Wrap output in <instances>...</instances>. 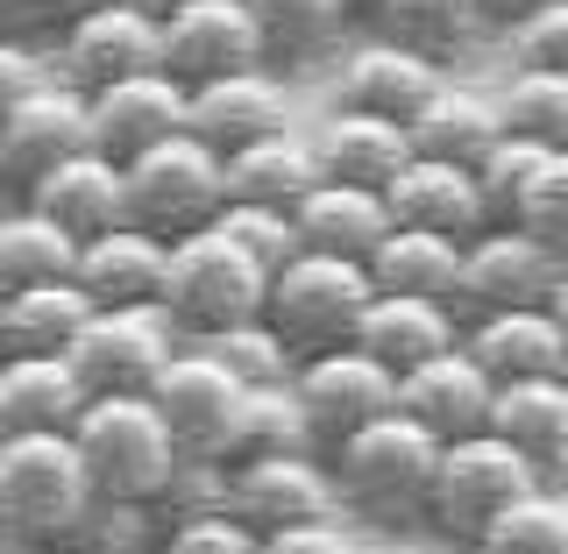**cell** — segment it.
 Segmentation results:
<instances>
[{
	"label": "cell",
	"mask_w": 568,
	"mask_h": 554,
	"mask_svg": "<svg viewBox=\"0 0 568 554\" xmlns=\"http://www.w3.org/2000/svg\"><path fill=\"white\" fill-rule=\"evenodd\" d=\"M156 64H164L178 85L263 64V36H256L248 0H164V8H156Z\"/></svg>",
	"instance_id": "13"
},
{
	"label": "cell",
	"mask_w": 568,
	"mask_h": 554,
	"mask_svg": "<svg viewBox=\"0 0 568 554\" xmlns=\"http://www.w3.org/2000/svg\"><path fill=\"white\" fill-rule=\"evenodd\" d=\"M85 100H93V150H106L114 164H129L135 150H150V142L185 129V85H178L164 64L129 71V79L100 85V93H85Z\"/></svg>",
	"instance_id": "18"
},
{
	"label": "cell",
	"mask_w": 568,
	"mask_h": 554,
	"mask_svg": "<svg viewBox=\"0 0 568 554\" xmlns=\"http://www.w3.org/2000/svg\"><path fill=\"white\" fill-rule=\"evenodd\" d=\"M221 171H227V200H263V207H284V213L320 185L313 135H298V129H277V135H256L242 150H227Z\"/></svg>",
	"instance_id": "28"
},
{
	"label": "cell",
	"mask_w": 568,
	"mask_h": 554,
	"mask_svg": "<svg viewBox=\"0 0 568 554\" xmlns=\"http://www.w3.org/2000/svg\"><path fill=\"white\" fill-rule=\"evenodd\" d=\"M384 207H390V228H426V235H455V242H469L476 228L490 221L484 192H476V171L419 157V150L405 157L398 178L384 185Z\"/></svg>",
	"instance_id": "20"
},
{
	"label": "cell",
	"mask_w": 568,
	"mask_h": 554,
	"mask_svg": "<svg viewBox=\"0 0 568 554\" xmlns=\"http://www.w3.org/2000/svg\"><path fill=\"white\" fill-rule=\"evenodd\" d=\"M484 8H490V22H511V14H526L532 0H484Z\"/></svg>",
	"instance_id": "52"
},
{
	"label": "cell",
	"mask_w": 568,
	"mask_h": 554,
	"mask_svg": "<svg viewBox=\"0 0 568 554\" xmlns=\"http://www.w3.org/2000/svg\"><path fill=\"white\" fill-rule=\"evenodd\" d=\"M355 8H369V0H355Z\"/></svg>",
	"instance_id": "56"
},
{
	"label": "cell",
	"mask_w": 568,
	"mask_h": 554,
	"mask_svg": "<svg viewBox=\"0 0 568 554\" xmlns=\"http://www.w3.org/2000/svg\"><path fill=\"white\" fill-rule=\"evenodd\" d=\"M490 434H505L511 449L532 462L540 484H568V377H561V370H547V377L497 384Z\"/></svg>",
	"instance_id": "22"
},
{
	"label": "cell",
	"mask_w": 568,
	"mask_h": 554,
	"mask_svg": "<svg viewBox=\"0 0 568 554\" xmlns=\"http://www.w3.org/2000/svg\"><path fill=\"white\" fill-rule=\"evenodd\" d=\"M79 150H93V100H85L79 85H64L58 71H50L43 85H29V93L0 114V157H8L14 192H22L29 178H43L50 164L79 157Z\"/></svg>",
	"instance_id": "14"
},
{
	"label": "cell",
	"mask_w": 568,
	"mask_h": 554,
	"mask_svg": "<svg viewBox=\"0 0 568 554\" xmlns=\"http://www.w3.org/2000/svg\"><path fill=\"white\" fill-rule=\"evenodd\" d=\"M213 228L221 235H235L248 256L263 263V271H277L284 256H298V228H292V213L284 207H263V200H227L221 213H213Z\"/></svg>",
	"instance_id": "44"
},
{
	"label": "cell",
	"mask_w": 568,
	"mask_h": 554,
	"mask_svg": "<svg viewBox=\"0 0 568 554\" xmlns=\"http://www.w3.org/2000/svg\"><path fill=\"white\" fill-rule=\"evenodd\" d=\"M369 278L377 292H413V299H448L462 292V242L455 235H426V228H390L369 249Z\"/></svg>",
	"instance_id": "31"
},
{
	"label": "cell",
	"mask_w": 568,
	"mask_h": 554,
	"mask_svg": "<svg viewBox=\"0 0 568 554\" xmlns=\"http://www.w3.org/2000/svg\"><path fill=\"white\" fill-rule=\"evenodd\" d=\"M156 8H164V0H156Z\"/></svg>",
	"instance_id": "58"
},
{
	"label": "cell",
	"mask_w": 568,
	"mask_h": 554,
	"mask_svg": "<svg viewBox=\"0 0 568 554\" xmlns=\"http://www.w3.org/2000/svg\"><path fill=\"white\" fill-rule=\"evenodd\" d=\"M469 554H568V505L555 497V484H532L526 497H511V505L476 533Z\"/></svg>",
	"instance_id": "37"
},
{
	"label": "cell",
	"mask_w": 568,
	"mask_h": 554,
	"mask_svg": "<svg viewBox=\"0 0 568 554\" xmlns=\"http://www.w3.org/2000/svg\"><path fill=\"white\" fill-rule=\"evenodd\" d=\"M462 342V313L448 299H413V292H377L363 313V328H355V349H369L390 377H405V370L434 363L440 349Z\"/></svg>",
	"instance_id": "24"
},
{
	"label": "cell",
	"mask_w": 568,
	"mask_h": 554,
	"mask_svg": "<svg viewBox=\"0 0 568 554\" xmlns=\"http://www.w3.org/2000/svg\"><path fill=\"white\" fill-rule=\"evenodd\" d=\"M43 79H50V64L36 58L29 36H8V29H0V114H8L29 85H43Z\"/></svg>",
	"instance_id": "46"
},
{
	"label": "cell",
	"mask_w": 568,
	"mask_h": 554,
	"mask_svg": "<svg viewBox=\"0 0 568 554\" xmlns=\"http://www.w3.org/2000/svg\"><path fill=\"white\" fill-rule=\"evenodd\" d=\"M490 399H497V384L484 377V363H476L462 342L398 377V413H413L434 441L484 434V426H490Z\"/></svg>",
	"instance_id": "19"
},
{
	"label": "cell",
	"mask_w": 568,
	"mask_h": 554,
	"mask_svg": "<svg viewBox=\"0 0 568 554\" xmlns=\"http://www.w3.org/2000/svg\"><path fill=\"white\" fill-rule=\"evenodd\" d=\"M200 349L213 355V363H227L242 384H284L298 370V349L284 342V334L271 328V320H235V328H213V334H200Z\"/></svg>",
	"instance_id": "39"
},
{
	"label": "cell",
	"mask_w": 568,
	"mask_h": 554,
	"mask_svg": "<svg viewBox=\"0 0 568 554\" xmlns=\"http://www.w3.org/2000/svg\"><path fill=\"white\" fill-rule=\"evenodd\" d=\"M547 313L561 320V334H568V263H561V278H555V292H547Z\"/></svg>",
	"instance_id": "49"
},
{
	"label": "cell",
	"mask_w": 568,
	"mask_h": 554,
	"mask_svg": "<svg viewBox=\"0 0 568 554\" xmlns=\"http://www.w3.org/2000/svg\"><path fill=\"white\" fill-rule=\"evenodd\" d=\"M561 377H568V363H561Z\"/></svg>",
	"instance_id": "57"
},
{
	"label": "cell",
	"mask_w": 568,
	"mask_h": 554,
	"mask_svg": "<svg viewBox=\"0 0 568 554\" xmlns=\"http://www.w3.org/2000/svg\"><path fill=\"white\" fill-rule=\"evenodd\" d=\"M121 185H129V221L150 228V235H192L206 228L213 213L227 207V171H221V150L200 142L192 129H178L150 150H135L121 164Z\"/></svg>",
	"instance_id": "7"
},
{
	"label": "cell",
	"mask_w": 568,
	"mask_h": 554,
	"mask_svg": "<svg viewBox=\"0 0 568 554\" xmlns=\"http://www.w3.org/2000/svg\"><path fill=\"white\" fill-rule=\"evenodd\" d=\"M0 299H8V284H0Z\"/></svg>",
	"instance_id": "55"
},
{
	"label": "cell",
	"mask_w": 568,
	"mask_h": 554,
	"mask_svg": "<svg viewBox=\"0 0 568 554\" xmlns=\"http://www.w3.org/2000/svg\"><path fill=\"white\" fill-rule=\"evenodd\" d=\"M369 14H377V36L426 50L434 64H455L490 29L484 0H369Z\"/></svg>",
	"instance_id": "32"
},
{
	"label": "cell",
	"mask_w": 568,
	"mask_h": 554,
	"mask_svg": "<svg viewBox=\"0 0 568 554\" xmlns=\"http://www.w3.org/2000/svg\"><path fill=\"white\" fill-rule=\"evenodd\" d=\"M292 391H298V413H306V434H313L320 455H327L334 441H348L355 426H369L377 413L398 405V377H390L369 349H355V342L298 355Z\"/></svg>",
	"instance_id": "10"
},
{
	"label": "cell",
	"mask_w": 568,
	"mask_h": 554,
	"mask_svg": "<svg viewBox=\"0 0 568 554\" xmlns=\"http://www.w3.org/2000/svg\"><path fill=\"white\" fill-rule=\"evenodd\" d=\"M185 129L213 142V150H242L256 135H277L292 129V100H284V79L271 64H242V71H221V79H200L185 85Z\"/></svg>",
	"instance_id": "17"
},
{
	"label": "cell",
	"mask_w": 568,
	"mask_h": 554,
	"mask_svg": "<svg viewBox=\"0 0 568 554\" xmlns=\"http://www.w3.org/2000/svg\"><path fill=\"white\" fill-rule=\"evenodd\" d=\"M156 64V8H85V14H64L58 29V71L64 85L79 93H100V85L129 79V71H150Z\"/></svg>",
	"instance_id": "15"
},
{
	"label": "cell",
	"mask_w": 568,
	"mask_h": 554,
	"mask_svg": "<svg viewBox=\"0 0 568 554\" xmlns=\"http://www.w3.org/2000/svg\"><path fill=\"white\" fill-rule=\"evenodd\" d=\"M511 221H519L532 242H547V249L568 263V150H547V164L532 171V185L519 192Z\"/></svg>",
	"instance_id": "43"
},
{
	"label": "cell",
	"mask_w": 568,
	"mask_h": 554,
	"mask_svg": "<svg viewBox=\"0 0 568 554\" xmlns=\"http://www.w3.org/2000/svg\"><path fill=\"white\" fill-rule=\"evenodd\" d=\"M497 114L511 135H532L547 150H568V71L547 64H511V79L497 85Z\"/></svg>",
	"instance_id": "36"
},
{
	"label": "cell",
	"mask_w": 568,
	"mask_h": 554,
	"mask_svg": "<svg viewBox=\"0 0 568 554\" xmlns=\"http://www.w3.org/2000/svg\"><path fill=\"white\" fill-rule=\"evenodd\" d=\"M540 476L532 462L511 449L505 434H462V441H440V462H434V491H426V526L440 533L448 547L469 554L476 533H484L511 497H526Z\"/></svg>",
	"instance_id": "6"
},
{
	"label": "cell",
	"mask_w": 568,
	"mask_h": 554,
	"mask_svg": "<svg viewBox=\"0 0 568 554\" xmlns=\"http://www.w3.org/2000/svg\"><path fill=\"white\" fill-rule=\"evenodd\" d=\"M85 8H156V0H64V14H85Z\"/></svg>",
	"instance_id": "51"
},
{
	"label": "cell",
	"mask_w": 568,
	"mask_h": 554,
	"mask_svg": "<svg viewBox=\"0 0 568 554\" xmlns=\"http://www.w3.org/2000/svg\"><path fill=\"white\" fill-rule=\"evenodd\" d=\"M263 554H355V547H348V533L334 520H306V526L263 533Z\"/></svg>",
	"instance_id": "47"
},
{
	"label": "cell",
	"mask_w": 568,
	"mask_h": 554,
	"mask_svg": "<svg viewBox=\"0 0 568 554\" xmlns=\"http://www.w3.org/2000/svg\"><path fill=\"white\" fill-rule=\"evenodd\" d=\"M85 512H93V476L79 462V441L64 426H14L0 441V520L58 554Z\"/></svg>",
	"instance_id": "3"
},
{
	"label": "cell",
	"mask_w": 568,
	"mask_h": 554,
	"mask_svg": "<svg viewBox=\"0 0 568 554\" xmlns=\"http://www.w3.org/2000/svg\"><path fill=\"white\" fill-rule=\"evenodd\" d=\"M263 292H271V271L256 256L221 235V228H192V235H171V256H164V313L178 320L185 342H200L213 328H235V320H256L263 313Z\"/></svg>",
	"instance_id": "4"
},
{
	"label": "cell",
	"mask_w": 568,
	"mask_h": 554,
	"mask_svg": "<svg viewBox=\"0 0 568 554\" xmlns=\"http://www.w3.org/2000/svg\"><path fill=\"white\" fill-rule=\"evenodd\" d=\"M448 85V64H434L413 43H390V36H363L334 71V107L355 114H384V121H413L426 100Z\"/></svg>",
	"instance_id": "16"
},
{
	"label": "cell",
	"mask_w": 568,
	"mask_h": 554,
	"mask_svg": "<svg viewBox=\"0 0 568 554\" xmlns=\"http://www.w3.org/2000/svg\"><path fill=\"white\" fill-rule=\"evenodd\" d=\"M298 249H327V256H355L369 263V249L390 235V207L377 185H342V178H320L306 200L292 207Z\"/></svg>",
	"instance_id": "26"
},
{
	"label": "cell",
	"mask_w": 568,
	"mask_h": 554,
	"mask_svg": "<svg viewBox=\"0 0 568 554\" xmlns=\"http://www.w3.org/2000/svg\"><path fill=\"white\" fill-rule=\"evenodd\" d=\"M561 278V256L547 242H532L519 221H484L469 242H462V292L455 313H505V306H547Z\"/></svg>",
	"instance_id": "12"
},
{
	"label": "cell",
	"mask_w": 568,
	"mask_h": 554,
	"mask_svg": "<svg viewBox=\"0 0 568 554\" xmlns=\"http://www.w3.org/2000/svg\"><path fill=\"white\" fill-rule=\"evenodd\" d=\"M0 554H43V547H36V541H29V533H14L8 520H0Z\"/></svg>",
	"instance_id": "50"
},
{
	"label": "cell",
	"mask_w": 568,
	"mask_h": 554,
	"mask_svg": "<svg viewBox=\"0 0 568 554\" xmlns=\"http://www.w3.org/2000/svg\"><path fill=\"white\" fill-rule=\"evenodd\" d=\"M369 299H377V278L355 256H327V249H298L271 271V292H263V320L292 342L298 355L313 349H348L355 328H363Z\"/></svg>",
	"instance_id": "5"
},
{
	"label": "cell",
	"mask_w": 568,
	"mask_h": 554,
	"mask_svg": "<svg viewBox=\"0 0 568 554\" xmlns=\"http://www.w3.org/2000/svg\"><path fill=\"white\" fill-rule=\"evenodd\" d=\"M71 441H79V462L93 476V497H114V505H171L178 470H185V449L171 441L164 413L150 405V391H121V399H85V413L71 420Z\"/></svg>",
	"instance_id": "2"
},
{
	"label": "cell",
	"mask_w": 568,
	"mask_h": 554,
	"mask_svg": "<svg viewBox=\"0 0 568 554\" xmlns=\"http://www.w3.org/2000/svg\"><path fill=\"white\" fill-rule=\"evenodd\" d=\"M0 399H8L14 426H64L71 434L93 391L79 384L71 355H0Z\"/></svg>",
	"instance_id": "33"
},
{
	"label": "cell",
	"mask_w": 568,
	"mask_h": 554,
	"mask_svg": "<svg viewBox=\"0 0 568 554\" xmlns=\"http://www.w3.org/2000/svg\"><path fill=\"white\" fill-rule=\"evenodd\" d=\"M419 157H440V164H476L497 135H505V114H497V93H476V85H440L434 100L405 121Z\"/></svg>",
	"instance_id": "30"
},
{
	"label": "cell",
	"mask_w": 568,
	"mask_h": 554,
	"mask_svg": "<svg viewBox=\"0 0 568 554\" xmlns=\"http://www.w3.org/2000/svg\"><path fill=\"white\" fill-rule=\"evenodd\" d=\"M0 185H8V157H0Z\"/></svg>",
	"instance_id": "54"
},
{
	"label": "cell",
	"mask_w": 568,
	"mask_h": 554,
	"mask_svg": "<svg viewBox=\"0 0 568 554\" xmlns=\"http://www.w3.org/2000/svg\"><path fill=\"white\" fill-rule=\"evenodd\" d=\"M79 263V235H64L50 213H36L29 200L0 207V284H50V278H71Z\"/></svg>",
	"instance_id": "35"
},
{
	"label": "cell",
	"mask_w": 568,
	"mask_h": 554,
	"mask_svg": "<svg viewBox=\"0 0 568 554\" xmlns=\"http://www.w3.org/2000/svg\"><path fill=\"white\" fill-rule=\"evenodd\" d=\"M156 554H263V533L235 520L227 505H185V512H164Z\"/></svg>",
	"instance_id": "41"
},
{
	"label": "cell",
	"mask_w": 568,
	"mask_h": 554,
	"mask_svg": "<svg viewBox=\"0 0 568 554\" xmlns=\"http://www.w3.org/2000/svg\"><path fill=\"white\" fill-rule=\"evenodd\" d=\"M156 520H164L156 505H114V497H93V512L64 533L58 554H156V533H164Z\"/></svg>",
	"instance_id": "40"
},
{
	"label": "cell",
	"mask_w": 568,
	"mask_h": 554,
	"mask_svg": "<svg viewBox=\"0 0 568 554\" xmlns=\"http://www.w3.org/2000/svg\"><path fill=\"white\" fill-rule=\"evenodd\" d=\"M93 299L79 292V278H50V284H14L0 299V355H64L79 342Z\"/></svg>",
	"instance_id": "29"
},
{
	"label": "cell",
	"mask_w": 568,
	"mask_h": 554,
	"mask_svg": "<svg viewBox=\"0 0 568 554\" xmlns=\"http://www.w3.org/2000/svg\"><path fill=\"white\" fill-rule=\"evenodd\" d=\"M242 377L227 363H213L200 342H185L156 370L150 405L164 413L171 441L185 449V462H227L235 455V420H242Z\"/></svg>",
	"instance_id": "9"
},
{
	"label": "cell",
	"mask_w": 568,
	"mask_h": 554,
	"mask_svg": "<svg viewBox=\"0 0 568 554\" xmlns=\"http://www.w3.org/2000/svg\"><path fill=\"white\" fill-rule=\"evenodd\" d=\"M164 256H171L164 235L121 221V228H106V235H85L79 242L71 278H79V292L93 299V306H135V299L164 292Z\"/></svg>",
	"instance_id": "25"
},
{
	"label": "cell",
	"mask_w": 568,
	"mask_h": 554,
	"mask_svg": "<svg viewBox=\"0 0 568 554\" xmlns=\"http://www.w3.org/2000/svg\"><path fill=\"white\" fill-rule=\"evenodd\" d=\"M178 349H185V334L164 313V299H135V306H93L64 355L93 399H121V391H150Z\"/></svg>",
	"instance_id": "8"
},
{
	"label": "cell",
	"mask_w": 568,
	"mask_h": 554,
	"mask_svg": "<svg viewBox=\"0 0 568 554\" xmlns=\"http://www.w3.org/2000/svg\"><path fill=\"white\" fill-rule=\"evenodd\" d=\"M313 157H320V178H342V185H390L398 164L413 157V135L405 121H384V114H355V107H334L313 135Z\"/></svg>",
	"instance_id": "27"
},
{
	"label": "cell",
	"mask_w": 568,
	"mask_h": 554,
	"mask_svg": "<svg viewBox=\"0 0 568 554\" xmlns=\"http://www.w3.org/2000/svg\"><path fill=\"white\" fill-rule=\"evenodd\" d=\"M547 164V142H532V135H497L484 157H476V192H484V213L490 221H511V207H519V192L532 185V171Z\"/></svg>",
	"instance_id": "42"
},
{
	"label": "cell",
	"mask_w": 568,
	"mask_h": 554,
	"mask_svg": "<svg viewBox=\"0 0 568 554\" xmlns=\"http://www.w3.org/2000/svg\"><path fill=\"white\" fill-rule=\"evenodd\" d=\"M248 14L263 36V64H306L342 43L355 0H248Z\"/></svg>",
	"instance_id": "34"
},
{
	"label": "cell",
	"mask_w": 568,
	"mask_h": 554,
	"mask_svg": "<svg viewBox=\"0 0 568 554\" xmlns=\"http://www.w3.org/2000/svg\"><path fill=\"white\" fill-rule=\"evenodd\" d=\"M284 449H313L292 377H284V384H248L242 391V420H235V455H284ZM235 455H227V462H235Z\"/></svg>",
	"instance_id": "38"
},
{
	"label": "cell",
	"mask_w": 568,
	"mask_h": 554,
	"mask_svg": "<svg viewBox=\"0 0 568 554\" xmlns=\"http://www.w3.org/2000/svg\"><path fill=\"white\" fill-rule=\"evenodd\" d=\"M511 64L568 71V0H532L526 14H511Z\"/></svg>",
	"instance_id": "45"
},
{
	"label": "cell",
	"mask_w": 568,
	"mask_h": 554,
	"mask_svg": "<svg viewBox=\"0 0 568 554\" xmlns=\"http://www.w3.org/2000/svg\"><path fill=\"white\" fill-rule=\"evenodd\" d=\"M221 505L248 520L256 533L277 526H306V520H334V470L313 449H284V455H235L221 476Z\"/></svg>",
	"instance_id": "11"
},
{
	"label": "cell",
	"mask_w": 568,
	"mask_h": 554,
	"mask_svg": "<svg viewBox=\"0 0 568 554\" xmlns=\"http://www.w3.org/2000/svg\"><path fill=\"white\" fill-rule=\"evenodd\" d=\"M434 462H440V441L426 434L413 413H377L369 426H355L348 441L327 449V470H334V505H348L355 520L384 526V533H405V526H426V491H434Z\"/></svg>",
	"instance_id": "1"
},
{
	"label": "cell",
	"mask_w": 568,
	"mask_h": 554,
	"mask_svg": "<svg viewBox=\"0 0 568 554\" xmlns=\"http://www.w3.org/2000/svg\"><path fill=\"white\" fill-rule=\"evenodd\" d=\"M462 349L484 363L490 384H519V377H547L568 363V334L547 306H505V313H476L462 320Z\"/></svg>",
	"instance_id": "23"
},
{
	"label": "cell",
	"mask_w": 568,
	"mask_h": 554,
	"mask_svg": "<svg viewBox=\"0 0 568 554\" xmlns=\"http://www.w3.org/2000/svg\"><path fill=\"white\" fill-rule=\"evenodd\" d=\"M0 29L36 43L43 29H64V0H0Z\"/></svg>",
	"instance_id": "48"
},
{
	"label": "cell",
	"mask_w": 568,
	"mask_h": 554,
	"mask_svg": "<svg viewBox=\"0 0 568 554\" xmlns=\"http://www.w3.org/2000/svg\"><path fill=\"white\" fill-rule=\"evenodd\" d=\"M22 200L36 213H50V221L79 242L129 221V185H121V164L106 150H79V157H64V164H50L43 178L22 185Z\"/></svg>",
	"instance_id": "21"
},
{
	"label": "cell",
	"mask_w": 568,
	"mask_h": 554,
	"mask_svg": "<svg viewBox=\"0 0 568 554\" xmlns=\"http://www.w3.org/2000/svg\"><path fill=\"white\" fill-rule=\"evenodd\" d=\"M14 434V413H8V399H0V441H8Z\"/></svg>",
	"instance_id": "53"
}]
</instances>
